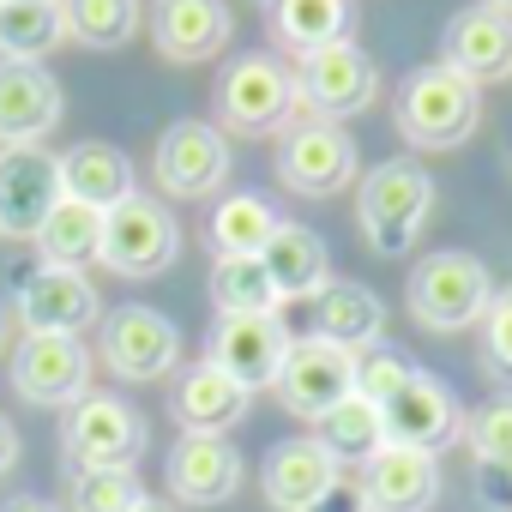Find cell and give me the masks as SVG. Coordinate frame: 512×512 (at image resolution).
Returning a JSON list of instances; mask_svg holds the SVG:
<instances>
[{
  "label": "cell",
  "instance_id": "30bf717a",
  "mask_svg": "<svg viewBox=\"0 0 512 512\" xmlns=\"http://www.w3.org/2000/svg\"><path fill=\"white\" fill-rule=\"evenodd\" d=\"M380 416H386V446H410V452H446V446H458L464 440V410H458V398L434 380V374H410L386 404H380Z\"/></svg>",
  "mask_w": 512,
  "mask_h": 512
},
{
  "label": "cell",
  "instance_id": "d4e9b609",
  "mask_svg": "<svg viewBox=\"0 0 512 512\" xmlns=\"http://www.w3.org/2000/svg\"><path fill=\"white\" fill-rule=\"evenodd\" d=\"M386 332V302L362 284H326L314 296V338H332L344 350H368Z\"/></svg>",
  "mask_w": 512,
  "mask_h": 512
},
{
  "label": "cell",
  "instance_id": "f35d334b",
  "mask_svg": "<svg viewBox=\"0 0 512 512\" xmlns=\"http://www.w3.org/2000/svg\"><path fill=\"white\" fill-rule=\"evenodd\" d=\"M308 512H374V506H368V488H362V476H344V470H338V482H332V488H326V494H320Z\"/></svg>",
  "mask_w": 512,
  "mask_h": 512
},
{
  "label": "cell",
  "instance_id": "83f0119b",
  "mask_svg": "<svg viewBox=\"0 0 512 512\" xmlns=\"http://www.w3.org/2000/svg\"><path fill=\"white\" fill-rule=\"evenodd\" d=\"M37 253H43V266L85 272L91 260H103V211H91L79 199H61L49 211V223L37 229Z\"/></svg>",
  "mask_w": 512,
  "mask_h": 512
},
{
  "label": "cell",
  "instance_id": "7a4b0ae2",
  "mask_svg": "<svg viewBox=\"0 0 512 512\" xmlns=\"http://www.w3.org/2000/svg\"><path fill=\"white\" fill-rule=\"evenodd\" d=\"M392 121H398V133H404L416 151H452V145H464V139L476 133V121H482V91H476L464 73H452L446 61H434V67H416V73L404 79Z\"/></svg>",
  "mask_w": 512,
  "mask_h": 512
},
{
  "label": "cell",
  "instance_id": "44dd1931",
  "mask_svg": "<svg viewBox=\"0 0 512 512\" xmlns=\"http://www.w3.org/2000/svg\"><path fill=\"white\" fill-rule=\"evenodd\" d=\"M362 488L374 512H428L440 500V458L410 446H380L362 464Z\"/></svg>",
  "mask_w": 512,
  "mask_h": 512
},
{
  "label": "cell",
  "instance_id": "d6a6232c",
  "mask_svg": "<svg viewBox=\"0 0 512 512\" xmlns=\"http://www.w3.org/2000/svg\"><path fill=\"white\" fill-rule=\"evenodd\" d=\"M61 25L85 49H121L139 31V0H61Z\"/></svg>",
  "mask_w": 512,
  "mask_h": 512
},
{
  "label": "cell",
  "instance_id": "52a82bcc",
  "mask_svg": "<svg viewBox=\"0 0 512 512\" xmlns=\"http://www.w3.org/2000/svg\"><path fill=\"white\" fill-rule=\"evenodd\" d=\"M278 398H284V410L320 422L326 410L356 398V350H344L332 338H296L278 368Z\"/></svg>",
  "mask_w": 512,
  "mask_h": 512
},
{
  "label": "cell",
  "instance_id": "484cf974",
  "mask_svg": "<svg viewBox=\"0 0 512 512\" xmlns=\"http://www.w3.org/2000/svg\"><path fill=\"white\" fill-rule=\"evenodd\" d=\"M260 266L272 272L284 302H314L326 290V241L314 229H302V223H278L272 247L260 253Z\"/></svg>",
  "mask_w": 512,
  "mask_h": 512
},
{
  "label": "cell",
  "instance_id": "8d00e7d4",
  "mask_svg": "<svg viewBox=\"0 0 512 512\" xmlns=\"http://www.w3.org/2000/svg\"><path fill=\"white\" fill-rule=\"evenodd\" d=\"M482 368L494 380H512V290H494L482 314Z\"/></svg>",
  "mask_w": 512,
  "mask_h": 512
},
{
  "label": "cell",
  "instance_id": "4dcf8cb0",
  "mask_svg": "<svg viewBox=\"0 0 512 512\" xmlns=\"http://www.w3.org/2000/svg\"><path fill=\"white\" fill-rule=\"evenodd\" d=\"M272 25L296 55H314V49L350 37V0H278Z\"/></svg>",
  "mask_w": 512,
  "mask_h": 512
},
{
  "label": "cell",
  "instance_id": "836d02e7",
  "mask_svg": "<svg viewBox=\"0 0 512 512\" xmlns=\"http://www.w3.org/2000/svg\"><path fill=\"white\" fill-rule=\"evenodd\" d=\"M139 500V470H73V512H133Z\"/></svg>",
  "mask_w": 512,
  "mask_h": 512
},
{
  "label": "cell",
  "instance_id": "7402d4cb",
  "mask_svg": "<svg viewBox=\"0 0 512 512\" xmlns=\"http://www.w3.org/2000/svg\"><path fill=\"white\" fill-rule=\"evenodd\" d=\"M338 482V464L320 440H278L266 452V500L278 512H308Z\"/></svg>",
  "mask_w": 512,
  "mask_h": 512
},
{
  "label": "cell",
  "instance_id": "5bb4252c",
  "mask_svg": "<svg viewBox=\"0 0 512 512\" xmlns=\"http://www.w3.org/2000/svg\"><path fill=\"white\" fill-rule=\"evenodd\" d=\"M278 175L302 199H326L356 175V145L338 121H296L278 145Z\"/></svg>",
  "mask_w": 512,
  "mask_h": 512
},
{
  "label": "cell",
  "instance_id": "60d3db41",
  "mask_svg": "<svg viewBox=\"0 0 512 512\" xmlns=\"http://www.w3.org/2000/svg\"><path fill=\"white\" fill-rule=\"evenodd\" d=\"M7 512H55V506H49V500H31V494H25V500H13Z\"/></svg>",
  "mask_w": 512,
  "mask_h": 512
},
{
  "label": "cell",
  "instance_id": "4316f807",
  "mask_svg": "<svg viewBox=\"0 0 512 512\" xmlns=\"http://www.w3.org/2000/svg\"><path fill=\"white\" fill-rule=\"evenodd\" d=\"M278 211L260 199V193H229L217 211H211V253L217 260H260L278 235Z\"/></svg>",
  "mask_w": 512,
  "mask_h": 512
},
{
  "label": "cell",
  "instance_id": "5b68a950",
  "mask_svg": "<svg viewBox=\"0 0 512 512\" xmlns=\"http://www.w3.org/2000/svg\"><path fill=\"white\" fill-rule=\"evenodd\" d=\"M61 446L73 470H133V458L145 452V416L115 392H91L67 410Z\"/></svg>",
  "mask_w": 512,
  "mask_h": 512
},
{
  "label": "cell",
  "instance_id": "ffe728a7",
  "mask_svg": "<svg viewBox=\"0 0 512 512\" xmlns=\"http://www.w3.org/2000/svg\"><path fill=\"white\" fill-rule=\"evenodd\" d=\"M241 488V452L223 434H181L169 452V494L187 506H223Z\"/></svg>",
  "mask_w": 512,
  "mask_h": 512
},
{
  "label": "cell",
  "instance_id": "9a60e30c",
  "mask_svg": "<svg viewBox=\"0 0 512 512\" xmlns=\"http://www.w3.org/2000/svg\"><path fill=\"white\" fill-rule=\"evenodd\" d=\"M181 356V326L145 302H127L103 320V362L121 380H157Z\"/></svg>",
  "mask_w": 512,
  "mask_h": 512
},
{
  "label": "cell",
  "instance_id": "ba28073f",
  "mask_svg": "<svg viewBox=\"0 0 512 512\" xmlns=\"http://www.w3.org/2000/svg\"><path fill=\"white\" fill-rule=\"evenodd\" d=\"M290 332L278 314H217L211 326V368H223L235 386L260 392V386H278V368L290 356Z\"/></svg>",
  "mask_w": 512,
  "mask_h": 512
},
{
  "label": "cell",
  "instance_id": "1f68e13d",
  "mask_svg": "<svg viewBox=\"0 0 512 512\" xmlns=\"http://www.w3.org/2000/svg\"><path fill=\"white\" fill-rule=\"evenodd\" d=\"M211 302L217 314H278L284 296L260 260H217L211 266Z\"/></svg>",
  "mask_w": 512,
  "mask_h": 512
},
{
  "label": "cell",
  "instance_id": "f546056e",
  "mask_svg": "<svg viewBox=\"0 0 512 512\" xmlns=\"http://www.w3.org/2000/svg\"><path fill=\"white\" fill-rule=\"evenodd\" d=\"M314 440L332 452L338 470H344V464H368V458L386 446V416H380V404H368V398H344L338 410H326V416L314 422Z\"/></svg>",
  "mask_w": 512,
  "mask_h": 512
},
{
  "label": "cell",
  "instance_id": "e575fe53",
  "mask_svg": "<svg viewBox=\"0 0 512 512\" xmlns=\"http://www.w3.org/2000/svg\"><path fill=\"white\" fill-rule=\"evenodd\" d=\"M410 374H416V362L404 350H392L386 338L368 344V350H356V398H368V404H386Z\"/></svg>",
  "mask_w": 512,
  "mask_h": 512
},
{
  "label": "cell",
  "instance_id": "ac0fdd59",
  "mask_svg": "<svg viewBox=\"0 0 512 512\" xmlns=\"http://www.w3.org/2000/svg\"><path fill=\"white\" fill-rule=\"evenodd\" d=\"M61 79L49 67H25V61H0V151L13 145H37L55 121H61Z\"/></svg>",
  "mask_w": 512,
  "mask_h": 512
},
{
  "label": "cell",
  "instance_id": "7bdbcfd3",
  "mask_svg": "<svg viewBox=\"0 0 512 512\" xmlns=\"http://www.w3.org/2000/svg\"><path fill=\"white\" fill-rule=\"evenodd\" d=\"M482 7H494V13H506V19H512V0H482Z\"/></svg>",
  "mask_w": 512,
  "mask_h": 512
},
{
  "label": "cell",
  "instance_id": "277c9868",
  "mask_svg": "<svg viewBox=\"0 0 512 512\" xmlns=\"http://www.w3.org/2000/svg\"><path fill=\"white\" fill-rule=\"evenodd\" d=\"M181 260V229L169 217L163 199H121L115 211H103V266L121 278H163Z\"/></svg>",
  "mask_w": 512,
  "mask_h": 512
},
{
  "label": "cell",
  "instance_id": "8992f818",
  "mask_svg": "<svg viewBox=\"0 0 512 512\" xmlns=\"http://www.w3.org/2000/svg\"><path fill=\"white\" fill-rule=\"evenodd\" d=\"M13 386L25 404L43 410H73L79 398H91V350L85 338H61V332H25L13 350Z\"/></svg>",
  "mask_w": 512,
  "mask_h": 512
},
{
  "label": "cell",
  "instance_id": "ab89813d",
  "mask_svg": "<svg viewBox=\"0 0 512 512\" xmlns=\"http://www.w3.org/2000/svg\"><path fill=\"white\" fill-rule=\"evenodd\" d=\"M19 464V428L7 422V416H0V476H7Z\"/></svg>",
  "mask_w": 512,
  "mask_h": 512
},
{
  "label": "cell",
  "instance_id": "d6986e66",
  "mask_svg": "<svg viewBox=\"0 0 512 512\" xmlns=\"http://www.w3.org/2000/svg\"><path fill=\"white\" fill-rule=\"evenodd\" d=\"M229 31H235V19L223 0H157L151 7V37H157L163 61H181V67L217 61Z\"/></svg>",
  "mask_w": 512,
  "mask_h": 512
},
{
  "label": "cell",
  "instance_id": "9c48e42d",
  "mask_svg": "<svg viewBox=\"0 0 512 512\" xmlns=\"http://www.w3.org/2000/svg\"><path fill=\"white\" fill-rule=\"evenodd\" d=\"M380 91V73L374 61L344 37V43H326L314 55H302V73H296V97L314 109V121H344V115H362Z\"/></svg>",
  "mask_w": 512,
  "mask_h": 512
},
{
  "label": "cell",
  "instance_id": "74e56055",
  "mask_svg": "<svg viewBox=\"0 0 512 512\" xmlns=\"http://www.w3.org/2000/svg\"><path fill=\"white\" fill-rule=\"evenodd\" d=\"M476 500L488 512H512V458H476Z\"/></svg>",
  "mask_w": 512,
  "mask_h": 512
},
{
  "label": "cell",
  "instance_id": "f1b7e54d",
  "mask_svg": "<svg viewBox=\"0 0 512 512\" xmlns=\"http://www.w3.org/2000/svg\"><path fill=\"white\" fill-rule=\"evenodd\" d=\"M67 37L61 0H0V61L43 67V55Z\"/></svg>",
  "mask_w": 512,
  "mask_h": 512
},
{
  "label": "cell",
  "instance_id": "ee69618b",
  "mask_svg": "<svg viewBox=\"0 0 512 512\" xmlns=\"http://www.w3.org/2000/svg\"><path fill=\"white\" fill-rule=\"evenodd\" d=\"M260 7H278V0H260Z\"/></svg>",
  "mask_w": 512,
  "mask_h": 512
},
{
  "label": "cell",
  "instance_id": "cb8c5ba5",
  "mask_svg": "<svg viewBox=\"0 0 512 512\" xmlns=\"http://www.w3.org/2000/svg\"><path fill=\"white\" fill-rule=\"evenodd\" d=\"M247 386H235L223 368H211V362H199V368H187L181 374V386H175V422H181V434H229L241 416H247Z\"/></svg>",
  "mask_w": 512,
  "mask_h": 512
},
{
  "label": "cell",
  "instance_id": "3957f363",
  "mask_svg": "<svg viewBox=\"0 0 512 512\" xmlns=\"http://www.w3.org/2000/svg\"><path fill=\"white\" fill-rule=\"evenodd\" d=\"M494 302V278L476 253L464 247H440L410 272V314L428 326V332H464V326H482Z\"/></svg>",
  "mask_w": 512,
  "mask_h": 512
},
{
  "label": "cell",
  "instance_id": "e0dca14e",
  "mask_svg": "<svg viewBox=\"0 0 512 512\" xmlns=\"http://www.w3.org/2000/svg\"><path fill=\"white\" fill-rule=\"evenodd\" d=\"M440 43H446V67L464 73L476 91L512 79V19L494 13V7H464V13H452Z\"/></svg>",
  "mask_w": 512,
  "mask_h": 512
},
{
  "label": "cell",
  "instance_id": "603a6c76",
  "mask_svg": "<svg viewBox=\"0 0 512 512\" xmlns=\"http://www.w3.org/2000/svg\"><path fill=\"white\" fill-rule=\"evenodd\" d=\"M61 199H79L91 211H115L121 199H133V163L127 151L85 139L73 151H61Z\"/></svg>",
  "mask_w": 512,
  "mask_h": 512
},
{
  "label": "cell",
  "instance_id": "8fae6325",
  "mask_svg": "<svg viewBox=\"0 0 512 512\" xmlns=\"http://www.w3.org/2000/svg\"><path fill=\"white\" fill-rule=\"evenodd\" d=\"M55 205H61V157H49L43 145L0 151V235L37 241Z\"/></svg>",
  "mask_w": 512,
  "mask_h": 512
},
{
  "label": "cell",
  "instance_id": "4fadbf2b",
  "mask_svg": "<svg viewBox=\"0 0 512 512\" xmlns=\"http://www.w3.org/2000/svg\"><path fill=\"white\" fill-rule=\"evenodd\" d=\"M296 103V79L272 61V55H241L229 61L223 85H217V115L229 133H272Z\"/></svg>",
  "mask_w": 512,
  "mask_h": 512
},
{
  "label": "cell",
  "instance_id": "2e32d148",
  "mask_svg": "<svg viewBox=\"0 0 512 512\" xmlns=\"http://www.w3.org/2000/svg\"><path fill=\"white\" fill-rule=\"evenodd\" d=\"M163 193L175 199H205L211 187H223L229 175V145L211 121H169L163 139H157V157H151Z\"/></svg>",
  "mask_w": 512,
  "mask_h": 512
},
{
  "label": "cell",
  "instance_id": "b9f144b4",
  "mask_svg": "<svg viewBox=\"0 0 512 512\" xmlns=\"http://www.w3.org/2000/svg\"><path fill=\"white\" fill-rule=\"evenodd\" d=\"M133 512H175V506H169V500H151V494H145V500H139Z\"/></svg>",
  "mask_w": 512,
  "mask_h": 512
},
{
  "label": "cell",
  "instance_id": "d590c367",
  "mask_svg": "<svg viewBox=\"0 0 512 512\" xmlns=\"http://www.w3.org/2000/svg\"><path fill=\"white\" fill-rule=\"evenodd\" d=\"M464 440L476 458H512V398H488L464 416Z\"/></svg>",
  "mask_w": 512,
  "mask_h": 512
},
{
  "label": "cell",
  "instance_id": "6da1fadb",
  "mask_svg": "<svg viewBox=\"0 0 512 512\" xmlns=\"http://www.w3.org/2000/svg\"><path fill=\"white\" fill-rule=\"evenodd\" d=\"M428 211H434V175L416 157H386L368 169L356 217H362V235L380 260H404L428 223Z\"/></svg>",
  "mask_w": 512,
  "mask_h": 512
},
{
  "label": "cell",
  "instance_id": "7c38bea8",
  "mask_svg": "<svg viewBox=\"0 0 512 512\" xmlns=\"http://www.w3.org/2000/svg\"><path fill=\"white\" fill-rule=\"evenodd\" d=\"M13 308H19V326L25 332H61V338H79L85 326H97L103 302L91 290L85 272H61V266H31L13 278Z\"/></svg>",
  "mask_w": 512,
  "mask_h": 512
}]
</instances>
